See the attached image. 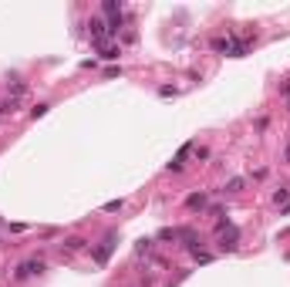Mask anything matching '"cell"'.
Listing matches in <instances>:
<instances>
[{"mask_svg": "<svg viewBox=\"0 0 290 287\" xmlns=\"http://www.w3.org/2000/svg\"><path fill=\"white\" fill-rule=\"evenodd\" d=\"M41 270H44V260H41V257H34V260H24V264L17 267L14 281H27V277H34V274H41Z\"/></svg>", "mask_w": 290, "mask_h": 287, "instance_id": "6da1fadb", "label": "cell"}, {"mask_svg": "<svg viewBox=\"0 0 290 287\" xmlns=\"http://www.w3.org/2000/svg\"><path fill=\"white\" fill-rule=\"evenodd\" d=\"M193 152H196V145H193V142H186L182 149H179V155H176V159H172V162H169L165 169H169V172H182V169H186V159H189Z\"/></svg>", "mask_w": 290, "mask_h": 287, "instance_id": "7a4b0ae2", "label": "cell"}, {"mask_svg": "<svg viewBox=\"0 0 290 287\" xmlns=\"http://www.w3.org/2000/svg\"><path fill=\"white\" fill-rule=\"evenodd\" d=\"M112 247H115V233H108V236H105V243L95 250V264H105V260H108V253H112Z\"/></svg>", "mask_w": 290, "mask_h": 287, "instance_id": "3957f363", "label": "cell"}, {"mask_svg": "<svg viewBox=\"0 0 290 287\" xmlns=\"http://www.w3.org/2000/svg\"><path fill=\"white\" fill-rule=\"evenodd\" d=\"M203 206H206V193H193L186 200V210H203Z\"/></svg>", "mask_w": 290, "mask_h": 287, "instance_id": "277c9868", "label": "cell"}, {"mask_svg": "<svg viewBox=\"0 0 290 287\" xmlns=\"http://www.w3.org/2000/svg\"><path fill=\"white\" fill-rule=\"evenodd\" d=\"M84 243H88L84 236H68V240H64V247H68L71 253H78V250H84Z\"/></svg>", "mask_w": 290, "mask_h": 287, "instance_id": "5b68a950", "label": "cell"}, {"mask_svg": "<svg viewBox=\"0 0 290 287\" xmlns=\"http://www.w3.org/2000/svg\"><path fill=\"white\" fill-rule=\"evenodd\" d=\"M243 186H246V179H243V176H236V179H229V183H226V193H240Z\"/></svg>", "mask_w": 290, "mask_h": 287, "instance_id": "8992f818", "label": "cell"}, {"mask_svg": "<svg viewBox=\"0 0 290 287\" xmlns=\"http://www.w3.org/2000/svg\"><path fill=\"white\" fill-rule=\"evenodd\" d=\"M287 200H290V186H280V189L274 193V203L280 206V203H287Z\"/></svg>", "mask_w": 290, "mask_h": 287, "instance_id": "52a82bcc", "label": "cell"}, {"mask_svg": "<svg viewBox=\"0 0 290 287\" xmlns=\"http://www.w3.org/2000/svg\"><path fill=\"white\" fill-rule=\"evenodd\" d=\"M101 210H105V213H118V210H122V200H112V203H105Z\"/></svg>", "mask_w": 290, "mask_h": 287, "instance_id": "ba28073f", "label": "cell"}, {"mask_svg": "<svg viewBox=\"0 0 290 287\" xmlns=\"http://www.w3.org/2000/svg\"><path fill=\"white\" fill-rule=\"evenodd\" d=\"M101 58H105V61H115V58H118V48H105Z\"/></svg>", "mask_w": 290, "mask_h": 287, "instance_id": "9c48e42d", "label": "cell"}, {"mask_svg": "<svg viewBox=\"0 0 290 287\" xmlns=\"http://www.w3.org/2000/svg\"><path fill=\"white\" fill-rule=\"evenodd\" d=\"M48 108H51V105H37V108H31V115H34V118H44Z\"/></svg>", "mask_w": 290, "mask_h": 287, "instance_id": "30bf717a", "label": "cell"}, {"mask_svg": "<svg viewBox=\"0 0 290 287\" xmlns=\"http://www.w3.org/2000/svg\"><path fill=\"white\" fill-rule=\"evenodd\" d=\"M159 95H162V98H176V88H169V84H162V88H159Z\"/></svg>", "mask_w": 290, "mask_h": 287, "instance_id": "8fae6325", "label": "cell"}, {"mask_svg": "<svg viewBox=\"0 0 290 287\" xmlns=\"http://www.w3.org/2000/svg\"><path fill=\"white\" fill-rule=\"evenodd\" d=\"M287 162H290V145H287Z\"/></svg>", "mask_w": 290, "mask_h": 287, "instance_id": "7c38bea8", "label": "cell"}, {"mask_svg": "<svg viewBox=\"0 0 290 287\" xmlns=\"http://www.w3.org/2000/svg\"><path fill=\"white\" fill-rule=\"evenodd\" d=\"M287 112H290V101H287Z\"/></svg>", "mask_w": 290, "mask_h": 287, "instance_id": "4fadbf2b", "label": "cell"}]
</instances>
